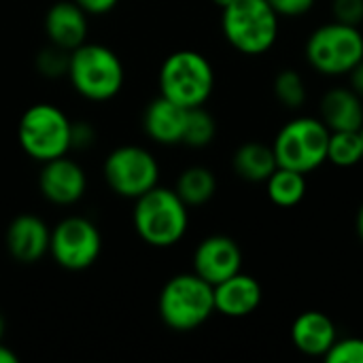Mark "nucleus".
<instances>
[{
  "label": "nucleus",
  "mask_w": 363,
  "mask_h": 363,
  "mask_svg": "<svg viewBox=\"0 0 363 363\" xmlns=\"http://www.w3.org/2000/svg\"><path fill=\"white\" fill-rule=\"evenodd\" d=\"M157 313L172 332H194L215 313L213 285L196 272L172 277L160 291Z\"/></svg>",
  "instance_id": "obj_3"
},
{
  "label": "nucleus",
  "mask_w": 363,
  "mask_h": 363,
  "mask_svg": "<svg viewBox=\"0 0 363 363\" xmlns=\"http://www.w3.org/2000/svg\"><path fill=\"white\" fill-rule=\"evenodd\" d=\"M17 138L28 157L45 164L72 149V121L60 106L38 102L23 111Z\"/></svg>",
  "instance_id": "obj_6"
},
{
  "label": "nucleus",
  "mask_w": 363,
  "mask_h": 363,
  "mask_svg": "<svg viewBox=\"0 0 363 363\" xmlns=\"http://www.w3.org/2000/svg\"><path fill=\"white\" fill-rule=\"evenodd\" d=\"M311 68L325 77H345L363 60V34L357 26L330 21L306 38L304 47Z\"/></svg>",
  "instance_id": "obj_8"
},
{
  "label": "nucleus",
  "mask_w": 363,
  "mask_h": 363,
  "mask_svg": "<svg viewBox=\"0 0 363 363\" xmlns=\"http://www.w3.org/2000/svg\"><path fill=\"white\" fill-rule=\"evenodd\" d=\"M87 15H106V13H111L117 4H119V0H74Z\"/></svg>",
  "instance_id": "obj_30"
},
{
  "label": "nucleus",
  "mask_w": 363,
  "mask_h": 363,
  "mask_svg": "<svg viewBox=\"0 0 363 363\" xmlns=\"http://www.w3.org/2000/svg\"><path fill=\"white\" fill-rule=\"evenodd\" d=\"M87 13L74 0H60L49 6L45 15V34L51 45L72 51L87 40Z\"/></svg>",
  "instance_id": "obj_15"
},
{
  "label": "nucleus",
  "mask_w": 363,
  "mask_h": 363,
  "mask_svg": "<svg viewBox=\"0 0 363 363\" xmlns=\"http://www.w3.org/2000/svg\"><path fill=\"white\" fill-rule=\"evenodd\" d=\"M242 268V251L238 242L225 234H213L204 238L194 251V272L213 287Z\"/></svg>",
  "instance_id": "obj_12"
},
{
  "label": "nucleus",
  "mask_w": 363,
  "mask_h": 363,
  "mask_svg": "<svg viewBox=\"0 0 363 363\" xmlns=\"http://www.w3.org/2000/svg\"><path fill=\"white\" fill-rule=\"evenodd\" d=\"M102 172L111 191L128 200H136L160 185V164L155 155L136 145L113 149L104 160Z\"/></svg>",
  "instance_id": "obj_9"
},
{
  "label": "nucleus",
  "mask_w": 363,
  "mask_h": 363,
  "mask_svg": "<svg viewBox=\"0 0 363 363\" xmlns=\"http://www.w3.org/2000/svg\"><path fill=\"white\" fill-rule=\"evenodd\" d=\"M49 253L53 262L64 270H87L98 262L102 253V234L98 225L87 217H66L51 230Z\"/></svg>",
  "instance_id": "obj_10"
},
{
  "label": "nucleus",
  "mask_w": 363,
  "mask_h": 363,
  "mask_svg": "<svg viewBox=\"0 0 363 363\" xmlns=\"http://www.w3.org/2000/svg\"><path fill=\"white\" fill-rule=\"evenodd\" d=\"M189 206L174 189L155 185L134 200L132 223L143 242L168 249L183 240L189 228Z\"/></svg>",
  "instance_id": "obj_1"
},
{
  "label": "nucleus",
  "mask_w": 363,
  "mask_h": 363,
  "mask_svg": "<svg viewBox=\"0 0 363 363\" xmlns=\"http://www.w3.org/2000/svg\"><path fill=\"white\" fill-rule=\"evenodd\" d=\"M332 15L334 21L359 28L363 23V0H332Z\"/></svg>",
  "instance_id": "obj_27"
},
{
  "label": "nucleus",
  "mask_w": 363,
  "mask_h": 363,
  "mask_svg": "<svg viewBox=\"0 0 363 363\" xmlns=\"http://www.w3.org/2000/svg\"><path fill=\"white\" fill-rule=\"evenodd\" d=\"M213 294H215V313L230 319L249 317L259 308L264 300L259 281L245 272H236L234 277L217 283L213 287Z\"/></svg>",
  "instance_id": "obj_14"
},
{
  "label": "nucleus",
  "mask_w": 363,
  "mask_h": 363,
  "mask_svg": "<svg viewBox=\"0 0 363 363\" xmlns=\"http://www.w3.org/2000/svg\"><path fill=\"white\" fill-rule=\"evenodd\" d=\"M215 134H217V121L204 106L187 108L183 140H181L183 145L191 149H204L215 140Z\"/></svg>",
  "instance_id": "obj_23"
},
{
  "label": "nucleus",
  "mask_w": 363,
  "mask_h": 363,
  "mask_svg": "<svg viewBox=\"0 0 363 363\" xmlns=\"http://www.w3.org/2000/svg\"><path fill=\"white\" fill-rule=\"evenodd\" d=\"M0 363H19L17 353H13L9 347H4L2 340H0Z\"/></svg>",
  "instance_id": "obj_32"
},
{
  "label": "nucleus",
  "mask_w": 363,
  "mask_h": 363,
  "mask_svg": "<svg viewBox=\"0 0 363 363\" xmlns=\"http://www.w3.org/2000/svg\"><path fill=\"white\" fill-rule=\"evenodd\" d=\"M213 2H215L217 6H221V9H223V6H228V4H232L234 0H213Z\"/></svg>",
  "instance_id": "obj_35"
},
{
  "label": "nucleus",
  "mask_w": 363,
  "mask_h": 363,
  "mask_svg": "<svg viewBox=\"0 0 363 363\" xmlns=\"http://www.w3.org/2000/svg\"><path fill=\"white\" fill-rule=\"evenodd\" d=\"M4 330H6V321H4V317H2V313H0V340H2V336H4Z\"/></svg>",
  "instance_id": "obj_34"
},
{
  "label": "nucleus",
  "mask_w": 363,
  "mask_h": 363,
  "mask_svg": "<svg viewBox=\"0 0 363 363\" xmlns=\"http://www.w3.org/2000/svg\"><path fill=\"white\" fill-rule=\"evenodd\" d=\"M328 162L338 168H353L363 162V143L359 130L330 132Z\"/></svg>",
  "instance_id": "obj_22"
},
{
  "label": "nucleus",
  "mask_w": 363,
  "mask_h": 363,
  "mask_svg": "<svg viewBox=\"0 0 363 363\" xmlns=\"http://www.w3.org/2000/svg\"><path fill=\"white\" fill-rule=\"evenodd\" d=\"M272 91H274V98L291 111L302 108L306 104V96H308L306 83L296 68L279 70L274 77V83H272Z\"/></svg>",
  "instance_id": "obj_24"
},
{
  "label": "nucleus",
  "mask_w": 363,
  "mask_h": 363,
  "mask_svg": "<svg viewBox=\"0 0 363 363\" xmlns=\"http://www.w3.org/2000/svg\"><path fill=\"white\" fill-rule=\"evenodd\" d=\"M221 11L223 36L236 51L262 55L274 47L281 17L268 0H234Z\"/></svg>",
  "instance_id": "obj_4"
},
{
  "label": "nucleus",
  "mask_w": 363,
  "mask_h": 363,
  "mask_svg": "<svg viewBox=\"0 0 363 363\" xmlns=\"http://www.w3.org/2000/svg\"><path fill=\"white\" fill-rule=\"evenodd\" d=\"M96 140L94 128L85 121L72 123V149H87Z\"/></svg>",
  "instance_id": "obj_29"
},
{
  "label": "nucleus",
  "mask_w": 363,
  "mask_h": 363,
  "mask_svg": "<svg viewBox=\"0 0 363 363\" xmlns=\"http://www.w3.org/2000/svg\"><path fill=\"white\" fill-rule=\"evenodd\" d=\"M279 17H302L313 11L317 0H268Z\"/></svg>",
  "instance_id": "obj_28"
},
{
  "label": "nucleus",
  "mask_w": 363,
  "mask_h": 363,
  "mask_svg": "<svg viewBox=\"0 0 363 363\" xmlns=\"http://www.w3.org/2000/svg\"><path fill=\"white\" fill-rule=\"evenodd\" d=\"M187 108L160 96L145 108L143 128L147 136L160 145H181L185 130Z\"/></svg>",
  "instance_id": "obj_17"
},
{
  "label": "nucleus",
  "mask_w": 363,
  "mask_h": 363,
  "mask_svg": "<svg viewBox=\"0 0 363 363\" xmlns=\"http://www.w3.org/2000/svg\"><path fill=\"white\" fill-rule=\"evenodd\" d=\"M321 121L330 132L362 130L363 98L351 87H332L321 98Z\"/></svg>",
  "instance_id": "obj_18"
},
{
  "label": "nucleus",
  "mask_w": 363,
  "mask_h": 363,
  "mask_svg": "<svg viewBox=\"0 0 363 363\" xmlns=\"http://www.w3.org/2000/svg\"><path fill=\"white\" fill-rule=\"evenodd\" d=\"M330 130L317 117H294L274 136L272 149L281 168L308 174L328 162Z\"/></svg>",
  "instance_id": "obj_7"
},
{
  "label": "nucleus",
  "mask_w": 363,
  "mask_h": 363,
  "mask_svg": "<svg viewBox=\"0 0 363 363\" xmlns=\"http://www.w3.org/2000/svg\"><path fill=\"white\" fill-rule=\"evenodd\" d=\"M349 81H351V85H349V87L363 98V60L362 62H357V64H355V68L349 72Z\"/></svg>",
  "instance_id": "obj_31"
},
{
  "label": "nucleus",
  "mask_w": 363,
  "mask_h": 363,
  "mask_svg": "<svg viewBox=\"0 0 363 363\" xmlns=\"http://www.w3.org/2000/svg\"><path fill=\"white\" fill-rule=\"evenodd\" d=\"M234 172L247 183H266L272 172L279 168L272 145H264L257 140L245 143L236 149L232 157Z\"/></svg>",
  "instance_id": "obj_19"
},
{
  "label": "nucleus",
  "mask_w": 363,
  "mask_h": 363,
  "mask_svg": "<svg viewBox=\"0 0 363 363\" xmlns=\"http://www.w3.org/2000/svg\"><path fill=\"white\" fill-rule=\"evenodd\" d=\"M66 77L81 98L106 102L121 91L125 70L121 57L111 47L85 40L70 51Z\"/></svg>",
  "instance_id": "obj_2"
},
{
  "label": "nucleus",
  "mask_w": 363,
  "mask_h": 363,
  "mask_svg": "<svg viewBox=\"0 0 363 363\" xmlns=\"http://www.w3.org/2000/svg\"><path fill=\"white\" fill-rule=\"evenodd\" d=\"M359 132H362V143H363V128H362V130H359Z\"/></svg>",
  "instance_id": "obj_36"
},
{
  "label": "nucleus",
  "mask_w": 363,
  "mask_h": 363,
  "mask_svg": "<svg viewBox=\"0 0 363 363\" xmlns=\"http://www.w3.org/2000/svg\"><path fill=\"white\" fill-rule=\"evenodd\" d=\"M355 228H357V234H359V238H362V242H363V202H362V206H359V211H357Z\"/></svg>",
  "instance_id": "obj_33"
},
{
  "label": "nucleus",
  "mask_w": 363,
  "mask_h": 363,
  "mask_svg": "<svg viewBox=\"0 0 363 363\" xmlns=\"http://www.w3.org/2000/svg\"><path fill=\"white\" fill-rule=\"evenodd\" d=\"M268 198L283 208H291L300 204L306 196V174L289 168H277L272 177L266 181Z\"/></svg>",
  "instance_id": "obj_21"
},
{
  "label": "nucleus",
  "mask_w": 363,
  "mask_h": 363,
  "mask_svg": "<svg viewBox=\"0 0 363 363\" xmlns=\"http://www.w3.org/2000/svg\"><path fill=\"white\" fill-rule=\"evenodd\" d=\"M6 251L19 264H36L49 253L51 230L36 215H17L6 228Z\"/></svg>",
  "instance_id": "obj_13"
},
{
  "label": "nucleus",
  "mask_w": 363,
  "mask_h": 363,
  "mask_svg": "<svg viewBox=\"0 0 363 363\" xmlns=\"http://www.w3.org/2000/svg\"><path fill=\"white\" fill-rule=\"evenodd\" d=\"M68 62H70V51L57 47V45H47L45 49L38 51L36 55V68L43 77L49 79H60L68 74Z\"/></svg>",
  "instance_id": "obj_25"
},
{
  "label": "nucleus",
  "mask_w": 363,
  "mask_h": 363,
  "mask_svg": "<svg viewBox=\"0 0 363 363\" xmlns=\"http://www.w3.org/2000/svg\"><path fill=\"white\" fill-rule=\"evenodd\" d=\"M336 340H338L336 323L325 313L306 311L291 325L294 347L308 357H325Z\"/></svg>",
  "instance_id": "obj_16"
},
{
  "label": "nucleus",
  "mask_w": 363,
  "mask_h": 363,
  "mask_svg": "<svg viewBox=\"0 0 363 363\" xmlns=\"http://www.w3.org/2000/svg\"><path fill=\"white\" fill-rule=\"evenodd\" d=\"M38 189L47 202L55 206H72L85 196L87 174L74 160L62 155L43 164L38 174Z\"/></svg>",
  "instance_id": "obj_11"
},
{
  "label": "nucleus",
  "mask_w": 363,
  "mask_h": 363,
  "mask_svg": "<svg viewBox=\"0 0 363 363\" xmlns=\"http://www.w3.org/2000/svg\"><path fill=\"white\" fill-rule=\"evenodd\" d=\"M215 89V70L206 55L194 49L170 53L160 68V96L183 108L204 106Z\"/></svg>",
  "instance_id": "obj_5"
},
{
  "label": "nucleus",
  "mask_w": 363,
  "mask_h": 363,
  "mask_svg": "<svg viewBox=\"0 0 363 363\" xmlns=\"http://www.w3.org/2000/svg\"><path fill=\"white\" fill-rule=\"evenodd\" d=\"M328 363H363V338H338L330 353L325 355Z\"/></svg>",
  "instance_id": "obj_26"
},
{
  "label": "nucleus",
  "mask_w": 363,
  "mask_h": 363,
  "mask_svg": "<svg viewBox=\"0 0 363 363\" xmlns=\"http://www.w3.org/2000/svg\"><path fill=\"white\" fill-rule=\"evenodd\" d=\"M174 191L187 206H204L217 194V177L204 166H189L179 174Z\"/></svg>",
  "instance_id": "obj_20"
}]
</instances>
